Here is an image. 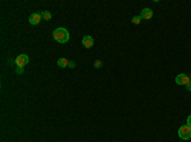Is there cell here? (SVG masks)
<instances>
[{
    "label": "cell",
    "mask_w": 191,
    "mask_h": 142,
    "mask_svg": "<svg viewBox=\"0 0 191 142\" xmlns=\"http://www.w3.org/2000/svg\"><path fill=\"white\" fill-rule=\"evenodd\" d=\"M52 37L54 40L57 41L59 43H66L70 40V34L69 31L66 28H56V29L52 32Z\"/></svg>",
    "instance_id": "1"
},
{
    "label": "cell",
    "mask_w": 191,
    "mask_h": 142,
    "mask_svg": "<svg viewBox=\"0 0 191 142\" xmlns=\"http://www.w3.org/2000/svg\"><path fill=\"white\" fill-rule=\"evenodd\" d=\"M178 137H180V138H182V140L191 138V128L187 124L181 126L180 128H178Z\"/></svg>",
    "instance_id": "2"
},
{
    "label": "cell",
    "mask_w": 191,
    "mask_h": 142,
    "mask_svg": "<svg viewBox=\"0 0 191 142\" xmlns=\"http://www.w3.org/2000/svg\"><path fill=\"white\" fill-rule=\"evenodd\" d=\"M176 84L177 85H187V84H190L191 83V79L187 76V75L186 74H180V75H177V76H176Z\"/></svg>",
    "instance_id": "3"
},
{
    "label": "cell",
    "mask_w": 191,
    "mask_h": 142,
    "mask_svg": "<svg viewBox=\"0 0 191 142\" xmlns=\"http://www.w3.org/2000/svg\"><path fill=\"white\" fill-rule=\"evenodd\" d=\"M28 62H30V57H28L27 55H19L16 59V65L21 66V67H23V66L27 65Z\"/></svg>",
    "instance_id": "4"
},
{
    "label": "cell",
    "mask_w": 191,
    "mask_h": 142,
    "mask_svg": "<svg viewBox=\"0 0 191 142\" xmlns=\"http://www.w3.org/2000/svg\"><path fill=\"white\" fill-rule=\"evenodd\" d=\"M42 19V17H41V14H38V13H32L31 15H30V23L32 26H37V24H40V22Z\"/></svg>",
    "instance_id": "5"
},
{
    "label": "cell",
    "mask_w": 191,
    "mask_h": 142,
    "mask_svg": "<svg viewBox=\"0 0 191 142\" xmlns=\"http://www.w3.org/2000/svg\"><path fill=\"white\" fill-rule=\"evenodd\" d=\"M82 45L85 47V48H90V47H93V45H94L93 37H90V36H84L83 40H82Z\"/></svg>",
    "instance_id": "6"
},
{
    "label": "cell",
    "mask_w": 191,
    "mask_h": 142,
    "mask_svg": "<svg viewBox=\"0 0 191 142\" xmlns=\"http://www.w3.org/2000/svg\"><path fill=\"white\" fill-rule=\"evenodd\" d=\"M141 19H150L153 17V10H150L149 8H144L141 10V14H140Z\"/></svg>",
    "instance_id": "7"
},
{
    "label": "cell",
    "mask_w": 191,
    "mask_h": 142,
    "mask_svg": "<svg viewBox=\"0 0 191 142\" xmlns=\"http://www.w3.org/2000/svg\"><path fill=\"white\" fill-rule=\"evenodd\" d=\"M57 66H59V67H66V66H69V60L64 59V57L59 59V61H57Z\"/></svg>",
    "instance_id": "8"
},
{
    "label": "cell",
    "mask_w": 191,
    "mask_h": 142,
    "mask_svg": "<svg viewBox=\"0 0 191 142\" xmlns=\"http://www.w3.org/2000/svg\"><path fill=\"white\" fill-rule=\"evenodd\" d=\"M41 17L44 18L45 20H50L52 15H51V13H50V12H47V10H45V12H42V13H41Z\"/></svg>",
    "instance_id": "9"
},
{
    "label": "cell",
    "mask_w": 191,
    "mask_h": 142,
    "mask_svg": "<svg viewBox=\"0 0 191 142\" xmlns=\"http://www.w3.org/2000/svg\"><path fill=\"white\" fill-rule=\"evenodd\" d=\"M140 22H141V17H140V15L133 17V19H131V23H133V24H140Z\"/></svg>",
    "instance_id": "10"
},
{
    "label": "cell",
    "mask_w": 191,
    "mask_h": 142,
    "mask_svg": "<svg viewBox=\"0 0 191 142\" xmlns=\"http://www.w3.org/2000/svg\"><path fill=\"white\" fill-rule=\"evenodd\" d=\"M94 67H96V69L102 67V61H101V60H97V61H96V62H94Z\"/></svg>",
    "instance_id": "11"
},
{
    "label": "cell",
    "mask_w": 191,
    "mask_h": 142,
    "mask_svg": "<svg viewBox=\"0 0 191 142\" xmlns=\"http://www.w3.org/2000/svg\"><path fill=\"white\" fill-rule=\"evenodd\" d=\"M16 72H17V74H19V75H21V74H23V67H21V66H17Z\"/></svg>",
    "instance_id": "12"
},
{
    "label": "cell",
    "mask_w": 191,
    "mask_h": 142,
    "mask_svg": "<svg viewBox=\"0 0 191 142\" xmlns=\"http://www.w3.org/2000/svg\"><path fill=\"white\" fill-rule=\"evenodd\" d=\"M186 122H187V126H189L190 128H191V114L187 117V121H186Z\"/></svg>",
    "instance_id": "13"
},
{
    "label": "cell",
    "mask_w": 191,
    "mask_h": 142,
    "mask_svg": "<svg viewBox=\"0 0 191 142\" xmlns=\"http://www.w3.org/2000/svg\"><path fill=\"white\" fill-rule=\"evenodd\" d=\"M69 67H75V62H73V61H69Z\"/></svg>",
    "instance_id": "14"
},
{
    "label": "cell",
    "mask_w": 191,
    "mask_h": 142,
    "mask_svg": "<svg viewBox=\"0 0 191 142\" xmlns=\"http://www.w3.org/2000/svg\"><path fill=\"white\" fill-rule=\"evenodd\" d=\"M186 89H187V91H191V83L186 85Z\"/></svg>",
    "instance_id": "15"
}]
</instances>
